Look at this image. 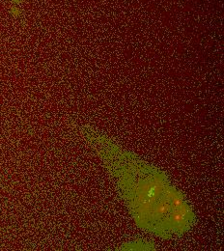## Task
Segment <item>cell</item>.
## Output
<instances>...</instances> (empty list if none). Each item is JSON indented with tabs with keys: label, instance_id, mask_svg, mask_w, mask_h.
I'll list each match as a JSON object with an SVG mask.
<instances>
[{
	"label": "cell",
	"instance_id": "obj_3",
	"mask_svg": "<svg viewBox=\"0 0 224 251\" xmlns=\"http://www.w3.org/2000/svg\"><path fill=\"white\" fill-rule=\"evenodd\" d=\"M14 3H18L19 2V0H12Z\"/></svg>",
	"mask_w": 224,
	"mask_h": 251
},
{
	"label": "cell",
	"instance_id": "obj_2",
	"mask_svg": "<svg viewBox=\"0 0 224 251\" xmlns=\"http://www.w3.org/2000/svg\"><path fill=\"white\" fill-rule=\"evenodd\" d=\"M120 251H156L157 246L154 242L143 239L130 240L125 242L119 248Z\"/></svg>",
	"mask_w": 224,
	"mask_h": 251
},
{
	"label": "cell",
	"instance_id": "obj_1",
	"mask_svg": "<svg viewBox=\"0 0 224 251\" xmlns=\"http://www.w3.org/2000/svg\"><path fill=\"white\" fill-rule=\"evenodd\" d=\"M79 132L109 174L136 227L161 240L192 231L196 213L165 171L93 126L81 125Z\"/></svg>",
	"mask_w": 224,
	"mask_h": 251
}]
</instances>
